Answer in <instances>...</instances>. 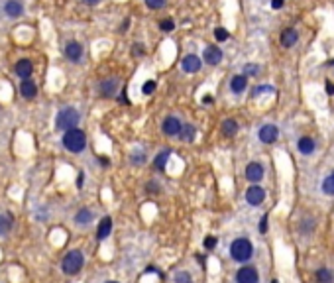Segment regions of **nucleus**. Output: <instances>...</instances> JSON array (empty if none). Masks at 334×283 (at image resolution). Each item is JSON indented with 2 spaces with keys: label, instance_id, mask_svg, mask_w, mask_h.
<instances>
[{
  "label": "nucleus",
  "instance_id": "nucleus-1",
  "mask_svg": "<svg viewBox=\"0 0 334 283\" xmlns=\"http://www.w3.org/2000/svg\"><path fill=\"white\" fill-rule=\"evenodd\" d=\"M63 146H65V150L73 152V154L83 152L85 146H87V136H85V132L79 130V128L67 130L65 134H63Z\"/></svg>",
  "mask_w": 334,
  "mask_h": 283
},
{
  "label": "nucleus",
  "instance_id": "nucleus-2",
  "mask_svg": "<svg viewBox=\"0 0 334 283\" xmlns=\"http://www.w3.org/2000/svg\"><path fill=\"white\" fill-rule=\"evenodd\" d=\"M79 112H77V108H73V106H67L63 110H59V114L55 118V128L57 130H71V128H77V124H79Z\"/></svg>",
  "mask_w": 334,
  "mask_h": 283
},
{
  "label": "nucleus",
  "instance_id": "nucleus-3",
  "mask_svg": "<svg viewBox=\"0 0 334 283\" xmlns=\"http://www.w3.org/2000/svg\"><path fill=\"white\" fill-rule=\"evenodd\" d=\"M252 254H254V248L248 238H238L230 244V256L236 261H248L252 258Z\"/></svg>",
  "mask_w": 334,
  "mask_h": 283
},
{
  "label": "nucleus",
  "instance_id": "nucleus-4",
  "mask_svg": "<svg viewBox=\"0 0 334 283\" xmlns=\"http://www.w3.org/2000/svg\"><path fill=\"white\" fill-rule=\"evenodd\" d=\"M83 263H85L83 254H81L79 250H73V252H69L65 258H63L61 267H63V271H65L67 275H75V273H79V271H81Z\"/></svg>",
  "mask_w": 334,
  "mask_h": 283
},
{
  "label": "nucleus",
  "instance_id": "nucleus-5",
  "mask_svg": "<svg viewBox=\"0 0 334 283\" xmlns=\"http://www.w3.org/2000/svg\"><path fill=\"white\" fill-rule=\"evenodd\" d=\"M260 281V273L254 265H244L238 269L236 273V283H258Z\"/></svg>",
  "mask_w": 334,
  "mask_h": 283
},
{
  "label": "nucleus",
  "instance_id": "nucleus-6",
  "mask_svg": "<svg viewBox=\"0 0 334 283\" xmlns=\"http://www.w3.org/2000/svg\"><path fill=\"white\" fill-rule=\"evenodd\" d=\"M264 199H266V191L260 187V185H256V183L246 191V201H248V205H252V207L262 205Z\"/></svg>",
  "mask_w": 334,
  "mask_h": 283
},
{
  "label": "nucleus",
  "instance_id": "nucleus-7",
  "mask_svg": "<svg viewBox=\"0 0 334 283\" xmlns=\"http://www.w3.org/2000/svg\"><path fill=\"white\" fill-rule=\"evenodd\" d=\"M202 59L208 65H218L222 61V49L216 46H206L202 51Z\"/></svg>",
  "mask_w": 334,
  "mask_h": 283
},
{
  "label": "nucleus",
  "instance_id": "nucleus-8",
  "mask_svg": "<svg viewBox=\"0 0 334 283\" xmlns=\"http://www.w3.org/2000/svg\"><path fill=\"white\" fill-rule=\"evenodd\" d=\"M181 128H183V124L179 122L177 116H167L161 122V130H163V134H167V136H179Z\"/></svg>",
  "mask_w": 334,
  "mask_h": 283
},
{
  "label": "nucleus",
  "instance_id": "nucleus-9",
  "mask_svg": "<svg viewBox=\"0 0 334 283\" xmlns=\"http://www.w3.org/2000/svg\"><path fill=\"white\" fill-rule=\"evenodd\" d=\"M181 67L185 73H199L200 67H202V61H200L199 55H185L183 61H181Z\"/></svg>",
  "mask_w": 334,
  "mask_h": 283
},
{
  "label": "nucleus",
  "instance_id": "nucleus-10",
  "mask_svg": "<svg viewBox=\"0 0 334 283\" xmlns=\"http://www.w3.org/2000/svg\"><path fill=\"white\" fill-rule=\"evenodd\" d=\"M260 142H264V144H273V142H277V136H279V130H277V126H273V124H266V126H262L260 128Z\"/></svg>",
  "mask_w": 334,
  "mask_h": 283
},
{
  "label": "nucleus",
  "instance_id": "nucleus-11",
  "mask_svg": "<svg viewBox=\"0 0 334 283\" xmlns=\"http://www.w3.org/2000/svg\"><path fill=\"white\" fill-rule=\"evenodd\" d=\"M246 177H248V181H252V183L262 181V179H264V167H262V164H258V162L248 164V167H246Z\"/></svg>",
  "mask_w": 334,
  "mask_h": 283
},
{
  "label": "nucleus",
  "instance_id": "nucleus-12",
  "mask_svg": "<svg viewBox=\"0 0 334 283\" xmlns=\"http://www.w3.org/2000/svg\"><path fill=\"white\" fill-rule=\"evenodd\" d=\"M4 14L8 18H20L24 14V4L20 0H6L4 4Z\"/></svg>",
  "mask_w": 334,
  "mask_h": 283
},
{
  "label": "nucleus",
  "instance_id": "nucleus-13",
  "mask_svg": "<svg viewBox=\"0 0 334 283\" xmlns=\"http://www.w3.org/2000/svg\"><path fill=\"white\" fill-rule=\"evenodd\" d=\"M65 57L69 61H73V63L81 61V57H83V46L79 42H69L65 46Z\"/></svg>",
  "mask_w": 334,
  "mask_h": 283
},
{
  "label": "nucleus",
  "instance_id": "nucleus-14",
  "mask_svg": "<svg viewBox=\"0 0 334 283\" xmlns=\"http://www.w3.org/2000/svg\"><path fill=\"white\" fill-rule=\"evenodd\" d=\"M98 89H100V94H102V96H114V94H116V91H118V79L108 77V79L100 81Z\"/></svg>",
  "mask_w": 334,
  "mask_h": 283
},
{
  "label": "nucleus",
  "instance_id": "nucleus-15",
  "mask_svg": "<svg viewBox=\"0 0 334 283\" xmlns=\"http://www.w3.org/2000/svg\"><path fill=\"white\" fill-rule=\"evenodd\" d=\"M16 75L20 77V79H30L32 77V73H34V63L30 61V59H20L18 63H16Z\"/></svg>",
  "mask_w": 334,
  "mask_h": 283
},
{
  "label": "nucleus",
  "instance_id": "nucleus-16",
  "mask_svg": "<svg viewBox=\"0 0 334 283\" xmlns=\"http://www.w3.org/2000/svg\"><path fill=\"white\" fill-rule=\"evenodd\" d=\"M20 94H22L24 98H34V96L38 94L36 83H34L32 79H22V81H20Z\"/></svg>",
  "mask_w": 334,
  "mask_h": 283
},
{
  "label": "nucleus",
  "instance_id": "nucleus-17",
  "mask_svg": "<svg viewBox=\"0 0 334 283\" xmlns=\"http://www.w3.org/2000/svg\"><path fill=\"white\" fill-rule=\"evenodd\" d=\"M248 87V77L246 75H234L232 81H230V91L234 94H240L242 91H246Z\"/></svg>",
  "mask_w": 334,
  "mask_h": 283
},
{
  "label": "nucleus",
  "instance_id": "nucleus-18",
  "mask_svg": "<svg viewBox=\"0 0 334 283\" xmlns=\"http://www.w3.org/2000/svg\"><path fill=\"white\" fill-rule=\"evenodd\" d=\"M297 40H299V34H297L295 28H287V30L281 34V46L283 47H293L297 44Z\"/></svg>",
  "mask_w": 334,
  "mask_h": 283
},
{
  "label": "nucleus",
  "instance_id": "nucleus-19",
  "mask_svg": "<svg viewBox=\"0 0 334 283\" xmlns=\"http://www.w3.org/2000/svg\"><path fill=\"white\" fill-rule=\"evenodd\" d=\"M110 230H112V220H110V216H104V218L100 220V224H98V232H96L98 240H104V238H108Z\"/></svg>",
  "mask_w": 334,
  "mask_h": 283
},
{
  "label": "nucleus",
  "instance_id": "nucleus-20",
  "mask_svg": "<svg viewBox=\"0 0 334 283\" xmlns=\"http://www.w3.org/2000/svg\"><path fill=\"white\" fill-rule=\"evenodd\" d=\"M297 150H299L301 154L309 156V154L314 152V142H312L311 138H299V142H297Z\"/></svg>",
  "mask_w": 334,
  "mask_h": 283
},
{
  "label": "nucleus",
  "instance_id": "nucleus-21",
  "mask_svg": "<svg viewBox=\"0 0 334 283\" xmlns=\"http://www.w3.org/2000/svg\"><path fill=\"white\" fill-rule=\"evenodd\" d=\"M195 126L193 124H183V128H181V132H179V138L183 142H193L195 140Z\"/></svg>",
  "mask_w": 334,
  "mask_h": 283
},
{
  "label": "nucleus",
  "instance_id": "nucleus-22",
  "mask_svg": "<svg viewBox=\"0 0 334 283\" xmlns=\"http://www.w3.org/2000/svg\"><path fill=\"white\" fill-rule=\"evenodd\" d=\"M236 132H238V122H236V120H232V118L224 120L222 122V134L224 136H234Z\"/></svg>",
  "mask_w": 334,
  "mask_h": 283
},
{
  "label": "nucleus",
  "instance_id": "nucleus-23",
  "mask_svg": "<svg viewBox=\"0 0 334 283\" xmlns=\"http://www.w3.org/2000/svg\"><path fill=\"white\" fill-rule=\"evenodd\" d=\"M316 279H318V283H332L334 275H332V271H330V269L320 267V269L316 271Z\"/></svg>",
  "mask_w": 334,
  "mask_h": 283
},
{
  "label": "nucleus",
  "instance_id": "nucleus-24",
  "mask_svg": "<svg viewBox=\"0 0 334 283\" xmlns=\"http://www.w3.org/2000/svg\"><path fill=\"white\" fill-rule=\"evenodd\" d=\"M90 220H92V212L89 209H81V211L77 212V216H75L77 224H89Z\"/></svg>",
  "mask_w": 334,
  "mask_h": 283
},
{
  "label": "nucleus",
  "instance_id": "nucleus-25",
  "mask_svg": "<svg viewBox=\"0 0 334 283\" xmlns=\"http://www.w3.org/2000/svg\"><path fill=\"white\" fill-rule=\"evenodd\" d=\"M169 156H171V152H169V150H165V152L157 154V156H156V167H157V169H165Z\"/></svg>",
  "mask_w": 334,
  "mask_h": 283
},
{
  "label": "nucleus",
  "instance_id": "nucleus-26",
  "mask_svg": "<svg viewBox=\"0 0 334 283\" xmlns=\"http://www.w3.org/2000/svg\"><path fill=\"white\" fill-rule=\"evenodd\" d=\"M10 226H12V218H10V216L0 214V236L6 234V232L10 230Z\"/></svg>",
  "mask_w": 334,
  "mask_h": 283
},
{
  "label": "nucleus",
  "instance_id": "nucleus-27",
  "mask_svg": "<svg viewBox=\"0 0 334 283\" xmlns=\"http://www.w3.org/2000/svg\"><path fill=\"white\" fill-rule=\"evenodd\" d=\"M322 191H324L326 195L334 197V177H332V175H328V177L322 181Z\"/></svg>",
  "mask_w": 334,
  "mask_h": 283
},
{
  "label": "nucleus",
  "instance_id": "nucleus-28",
  "mask_svg": "<svg viewBox=\"0 0 334 283\" xmlns=\"http://www.w3.org/2000/svg\"><path fill=\"white\" fill-rule=\"evenodd\" d=\"M173 279H175V283H193V277L187 271H177L173 275Z\"/></svg>",
  "mask_w": 334,
  "mask_h": 283
},
{
  "label": "nucleus",
  "instance_id": "nucleus-29",
  "mask_svg": "<svg viewBox=\"0 0 334 283\" xmlns=\"http://www.w3.org/2000/svg\"><path fill=\"white\" fill-rule=\"evenodd\" d=\"M214 38H216L218 42H226V40L230 38V34H228L226 28H216V30H214Z\"/></svg>",
  "mask_w": 334,
  "mask_h": 283
},
{
  "label": "nucleus",
  "instance_id": "nucleus-30",
  "mask_svg": "<svg viewBox=\"0 0 334 283\" xmlns=\"http://www.w3.org/2000/svg\"><path fill=\"white\" fill-rule=\"evenodd\" d=\"M154 91H156V81H146L142 85V93L144 94H152Z\"/></svg>",
  "mask_w": 334,
  "mask_h": 283
},
{
  "label": "nucleus",
  "instance_id": "nucleus-31",
  "mask_svg": "<svg viewBox=\"0 0 334 283\" xmlns=\"http://www.w3.org/2000/svg\"><path fill=\"white\" fill-rule=\"evenodd\" d=\"M146 4H148V8H152V10H159V8L165 6V0H146Z\"/></svg>",
  "mask_w": 334,
  "mask_h": 283
},
{
  "label": "nucleus",
  "instance_id": "nucleus-32",
  "mask_svg": "<svg viewBox=\"0 0 334 283\" xmlns=\"http://www.w3.org/2000/svg\"><path fill=\"white\" fill-rule=\"evenodd\" d=\"M159 28H161L163 32H171V30L175 28V24H173V20H161V22H159Z\"/></svg>",
  "mask_w": 334,
  "mask_h": 283
},
{
  "label": "nucleus",
  "instance_id": "nucleus-33",
  "mask_svg": "<svg viewBox=\"0 0 334 283\" xmlns=\"http://www.w3.org/2000/svg\"><path fill=\"white\" fill-rule=\"evenodd\" d=\"M271 93V91H273V87H267V85H262V87H256V89H254V91H252V96H258V94L260 93Z\"/></svg>",
  "mask_w": 334,
  "mask_h": 283
},
{
  "label": "nucleus",
  "instance_id": "nucleus-34",
  "mask_svg": "<svg viewBox=\"0 0 334 283\" xmlns=\"http://www.w3.org/2000/svg\"><path fill=\"white\" fill-rule=\"evenodd\" d=\"M214 246H216V238H214V236H206V238H204V248H206V250H212Z\"/></svg>",
  "mask_w": 334,
  "mask_h": 283
},
{
  "label": "nucleus",
  "instance_id": "nucleus-35",
  "mask_svg": "<svg viewBox=\"0 0 334 283\" xmlns=\"http://www.w3.org/2000/svg\"><path fill=\"white\" fill-rule=\"evenodd\" d=\"M132 162L134 164H146V154H142V152H136L132 156Z\"/></svg>",
  "mask_w": 334,
  "mask_h": 283
},
{
  "label": "nucleus",
  "instance_id": "nucleus-36",
  "mask_svg": "<svg viewBox=\"0 0 334 283\" xmlns=\"http://www.w3.org/2000/svg\"><path fill=\"white\" fill-rule=\"evenodd\" d=\"M132 53H134V55H144V53H146V49H144V46H142V44H134Z\"/></svg>",
  "mask_w": 334,
  "mask_h": 283
},
{
  "label": "nucleus",
  "instance_id": "nucleus-37",
  "mask_svg": "<svg viewBox=\"0 0 334 283\" xmlns=\"http://www.w3.org/2000/svg\"><path fill=\"white\" fill-rule=\"evenodd\" d=\"M260 232H262V234L267 232V214H264L262 220H260Z\"/></svg>",
  "mask_w": 334,
  "mask_h": 283
},
{
  "label": "nucleus",
  "instance_id": "nucleus-38",
  "mask_svg": "<svg viewBox=\"0 0 334 283\" xmlns=\"http://www.w3.org/2000/svg\"><path fill=\"white\" fill-rule=\"evenodd\" d=\"M258 65H246V73L244 75H258Z\"/></svg>",
  "mask_w": 334,
  "mask_h": 283
},
{
  "label": "nucleus",
  "instance_id": "nucleus-39",
  "mask_svg": "<svg viewBox=\"0 0 334 283\" xmlns=\"http://www.w3.org/2000/svg\"><path fill=\"white\" fill-rule=\"evenodd\" d=\"M283 4H285V0H271V6H273L275 10H279Z\"/></svg>",
  "mask_w": 334,
  "mask_h": 283
},
{
  "label": "nucleus",
  "instance_id": "nucleus-40",
  "mask_svg": "<svg viewBox=\"0 0 334 283\" xmlns=\"http://www.w3.org/2000/svg\"><path fill=\"white\" fill-rule=\"evenodd\" d=\"M326 93L330 94V96L334 94V85H332V83H326Z\"/></svg>",
  "mask_w": 334,
  "mask_h": 283
},
{
  "label": "nucleus",
  "instance_id": "nucleus-41",
  "mask_svg": "<svg viewBox=\"0 0 334 283\" xmlns=\"http://www.w3.org/2000/svg\"><path fill=\"white\" fill-rule=\"evenodd\" d=\"M83 2H85V4H89V6H96L100 0H83Z\"/></svg>",
  "mask_w": 334,
  "mask_h": 283
},
{
  "label": "nucleus",
  "instance_id": "nucleus-42",
  "mask_svg": "<svg viewBox=\"0 0 334 283\" xmlns=\"http://www.w3.org/2000/svg\"><path fill=\"white\" fill-rule=\"evenodd\" d=\"M83 181H85V175L81 173V175H79V179H77V185H79V187H83Z\"/></svg>",
  "mask_w": 334,
  "mask_h": 283
},
{
  "label": "nucleus",
  "instance_id": "nucleus-43",
  "mask_svg": "<svg viewBox=\"0 0 334 283\" xmlns=\"http://www.w3.org/2000/svg\"><path fill=\"white\" fill-rule=\"evenodd\" d=\"M202 102H204V104H210V102H212V96H204Z\"/></svg>",
  "mask_w": 334,
  "mask_h": 283
},
{
  "label": "nucleus",
  "instance_id": "nucleus-44",
  "mask_svg": "<svg viewBox=\"0 0 334 283\" xmlns=\"http://www.w3.org/2000/svg\"><path fill=\"white\" fill-rule=\"evenodd\" d=\"M128 26H130V20H124V24H122V28H120V30H126Z\"/></svg>",
  "mask_w": 334,
  "mask_h": 283
},
{
  "label": "nucleus",
  "instance_id": "nucleus-45",
  "mask_svg": "<svg viewBox=\"0 0 334 283\" xmlns=\"http://www.w3.org/2000/svg\"><path fill=\"white\" fill-rule=\"evenodd\" d=\"M106 283H116V281H106Z\"/></svg>",
  "mask_w": 334,
  "mask_h": 283
},
{
  "label": "nucleus",
  "instance_id": "nucleus-46",
  "mask_svg": "<svg viewBox=\"0 0 334 283\" xmlns=\"http://www.w3.org/2000/svg\"><path fill=\"white\" fill-rule=\"evenodd\" d=\"M271 283H277V281H271Z\"/></svg>",
  "mask_w": 334,
  "mask_h": 283
},
{
  "label": "nucleus",
  "instance_id": "nucleus-47",
  "mask_svg": "<svg viewBox=\"0 0 334 283\" xmlns=\"http://www.w3.org/2000/svg\"><path fill=\"white\" fill-rule=\"evenodd\" d=\"M332 177H334V171H332Z\"/></svg>",
  "mask_w": 334,
  "mask_h": 283
}]
</instances>
